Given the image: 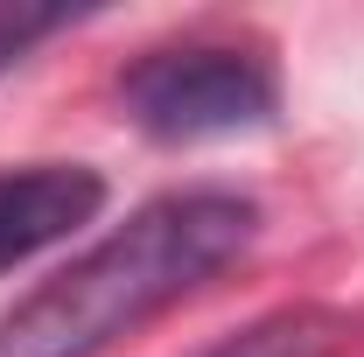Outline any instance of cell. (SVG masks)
Masks as SVG:
<instances>
[{
    "instance_id": "cell-3",
    "label": "cell",
    "mask_w": 364,
    "mask_h": 357,
    "mask_svg": "<svg viewBox=\"0 0 364 357\" xmlns=\"http://www.w3.org/2000/svg\"><path fill=\"white\" fill-rule=\"evenodd\" d=\"M105 211V176L85 161H28L0 169V273L63 245Z\"/></svg>"
},
{
    "instance_id": "cell-2",
    "label": "cell",
    "mask_w": 364,
    "mask_h": 357,
    "mask_svg": "<svg viewBox=\"0 0 364 357\" xmlns=\"http://www.w3.org/2000/svg\"><path fill=\"white\" fill-rule=\"evenodd\" d=\"M119 105L147 140H225V134H259L280 119V85L252 49L231 43H168L127 63Z\"/></svg>"
},
{
    "instance_id": "cell-1",
    "label": "cell",
    "mask_w": 364,
    "mask_h": 357,
    "mask_svg": "<svg viewBox=\"0 0 364 357\" xmlns=\"http://www.w3.org/2000/svg\"><path fill=\"white\" fill-rule=\"evenodd\" d=\"M259 238V203L238 189H176L112 224L91 252L36 280L0 315V357H98L140 322L203 294Z\"/></svg>"
},
{
    "instance_id": "cell-4",
    "label": "cell",
    "mask_w": 364,
    "mask_h": 357,
    "mask_svg": "<svg viewBox=\"0 0 364 357\" xmlns=\"http://www.w3.org/2000/svg\"><path fill=\"white\" fill-rule=\"evenodd\" d=\"M329 336H336V315H322V309H280V315L245 322L238 336H225L218 351H203V357H322Z\"/></svg>"
},
{
    "instance_id": "cell-5",
    "label": "cell",
    "mask_w": 364,
    "mask_h": 357,
    "mask_svg": "<svg viewBox=\"0 0 364 357\" xmlns=\"http://www.w3.org/2000/svg\"><path fill=\"white\" fill-rule=\"evenodd\" d=\"M56 28H70V7H36V0H0V78L28 56L36 43H49Z\"/></svg>"
}]
</instances>
